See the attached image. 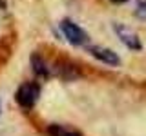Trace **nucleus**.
<instances>
[{"instance_id":"f257e3e1","label":"nucleus","mask_w":146,"mask_h":136,"mask_svg":"<svg viewBox=\"0 0 146 136\" xmlns=\"http://www.w3.org/2000/svg\"><path fill=\"white\" fill-rule=\"evenodd\" d=\"M40 96V87L35 82H27V84H22L17 91V102L20 107L24 109H31L36 103V100Z\"/></svg>"},{"instance_id":"f03ea898","label":"nucleus","mask_w":146,"mask_h":136,"mask_svg":"<svg viewBox=\"0 0 146 136\" xmlns=\"http://www.w3.org/2000/svg\"><path fill=\"white\" fill-rule=\"evenodd\" d=\"M60 29H62L64 36L68 38V42L73 44V45H82V44L88 42V35H86L77 24H73L71 20H64L60 24Z\"/></svg>"},{"instance_id":"7ed1b4c3","label":"nucleus","mask_w":146,"mask_h":136,"mask_svg":"<svg viewBox=\"0 0 146 136\" xmlns=\"http://www.w3.org/2000/svg\"><path fill=\"white\" fill-rule=\"evenodd\" d=\"M115 33H117V36L121 38V42L124 44L128 49L139 51V49L143 47V45H141V40H139V35H137L131 27H128L124 24H117L115 26Z\"/></svg>"},{"instance_id":"20e7f679","label":"nucleus","mask_w":146,"mask_h":136,"mask_svg":"<svg viewBox=\"0 0 146 136\" xmlns=\"http://www.w3.org/2000/svg\"><path fill=\"white\" fill-rule=\"evenodd\" d=\"M90 53L93 54L97 60L104 62V63H110V65H119V63H121V58H119L117 53H113L111 49H106V47H91Z\"/></svg>"},{"instance_id":"39448f33","label":"nucleus","mask_w":146,"mask_h":136,"mask_svg":"<svg viewBox=\"0 0 146 136\" xmlns=\"http://www.w3.org/2000/svg\"><path fill=\"white\" fill-rule=\"evenodd\" d=\"M48 134L49 136H82L79 131L71 129L68 125H60V124H51L48 127Z\"/></svg>"},{"instance_id":"423d86ee","label":"nucleus","mask_w":146,"mask_h":136,"mask_svg":"<svg viewBox=\"0 0 146 136\" xmlns=\"http://www.w3.org/2000/svg\"><path fill=\"white\" fill-rule=\"evenodd\" d=\"M31 62H33V69H35V73L36 75H48V67H46V63L42 62V58L40 56H35L31 58Z\"/></svg>"},{"instance_id":"0eeeda50","label":"nucleus","mask_w":146,"mask_h":136,"mask_svg":"<svg viewBox=\"0 0 146 136\" xmlns=\"http://www.w3.org/2000/svg\"><path fill=\"white\" fill-rule=\"evenodd\" d=\"M135 15L139 18H146V0H139V2H137Z\"/></svg>"},{"instance_id":"6e6552de","label":"nucleus","mask_w":146,"mask_h":136,"mask_svg":"<svg viewBox=\"0 0 146 136\" xmlns=\"http://www.w3.org/2000/svg\"><path fill=\"white\" fill-rule=\"evenodd\" d=\"M113 2H119V4H121V2H126V0H113Z\"/></svg>"}]
</instances>
